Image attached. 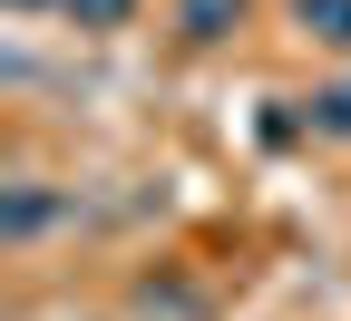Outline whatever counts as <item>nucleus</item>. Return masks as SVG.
Returning <instances> with one entry per match:
<instances>
[{"instance_id":"nucleus-1","label":"nucleus","mask_w":351,"mask_h":321,"mask_svg":"<svg viewBox=\"0 0 351 321\" xmlns=\"http://www.w3.org/2000/svg\"><path fill=\"white\" fill-rule=\"evenodd\" d=\"M59 214H69V195H49V185H10V195H0V244H39Z\"/></svg>"},{"instance_id":"nucleus-2","label":"nucleus","mask_w":351,"mask_h":321,"mask_svg":"<svg viewBox=\"0 0 351 321\" xmlns=\"http://www.w3.org/2000/svg\"><path fill=\"white\" fill-rule=\"evenodd\" d=\"M176 29H186L195 49H215V39L244 29V0H176Z\"/></svg>"},{"instance_id":"nucleus-3","label":"nucleus","mask_w":351,"mask_h":321,"mask_svg":"<svg viewBox=\"0 0 351 321\" xmlns=\"http://www.w3.org/2000/svg\"><path fill=\"white\" fill-rule=\"evenodd\" d=\"M293 20L322 39V49H351V0H293Z\"/></svg>"},{"instance_id":"nucleus-4","label":"nucleus","mask_w":351,"mask_h":321,"mask_svg":"<svg viewBox=\"0 0 351 321\" xmlns=\"http://www.w3.org/2000/svg\"><path fill=\"white\" fill-rule=\"evenodd\" d=\"M254 136H263V146L283 156V146H302V136H313V117H302L293 98H263V117H254Z\"/></svg>"},{"instance_id":"nucleus-5","label":"nucleus","mask_w":351,"mask_h":321,"mask_svg":"<svg viewBox=\"0 0 351 321\" xmlns=\"http://www.w3.org/2000/svg\"><path fill=\"white\" fill-rule=\"evenodd\" d=\"M302 117H313V136H341V146H351V88H322V98H302Z\"/></svg>"},{"instance_id":"nucleus-6","label":"nucleus","mask_w":351,"mask_h":321,"mask_svg":"<svg viewBox=\"0 0 351 321\" xmlns=\"http://www.w3.org/2000/svg\"><path fill=\"white\" fill-rule=\"evenodd\" d=\"M59 10H69V29H127L137 0H59Z\"/></svg>"},{"instance_id":"nucleus-7","label":"nucleus","mask_w":351,"mask_h":321,"mask_svg":"<svg viewBox=\"0 0 351 321\" xmlns=\"http://www.w3.org/2000/svg\"><path fill=\"white\" fill-rule=\"evenodd\" d=\"M10 10H39V0H10Z\"/></svg>"}]
</instances>
